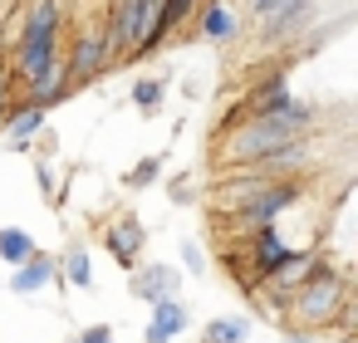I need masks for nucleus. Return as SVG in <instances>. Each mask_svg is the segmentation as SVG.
Listing matches in <instances>:
<instances>
[{"label":"nucleus","instance_id":"obj_1","mask_svg":"<svg viewBox=\"0 0 358 343\" xmlns=\"http://www.w3.org/2000/svg\"><path fill=\"white\" fill-rule=\"evenodd\" d=\"M309 118H314V108H309V103H289L285 113L231 123V133H226V143H221V157H226V162H241V167H245V162H260V157L280 152L285 143L304 138Z\"/></svg>","mask_w":358,"mask_h":343},{"label":"nucleus","instance_id":"obj_2","mask_svg":"<svg viewBox=\"0 0 358 343\" xmlns=\"http://www.w3.org/2000/svg\"><path fill=\"white\" fill-rule=\"evenodd\" d=\"M55 30H59V6H55V0H40V6L30 10V25H25V35H20V54H15V69H20L25 84H30L35 74H45V69L59 59Z\"/></svg>","mask_w":358,"mask_h":343},{"label":"nucleus","instance_id":"obj_3","mask_svg":"<svg viewBox=\"0 0 358 343\" xmlns=\"http://www.w3.org/2000/svg\"><path fill=\"white\" fill-rule=\"evenodd\" d=\"M338 304H343V275H334V270H319L314 265V275L294 289V319H304V323L334 319Z\"/></svg>","mask_w":358,"mask_h":343},{"label":"nucleus","instance_id":"obj_4","mask_svg":"<svg viewBox=\"0 0 358 343\" xmlns=\"http://www.w3.org/2000/svg\"><path fill=\"white\" fill-rule=\"evenodd\" d=\"M294 196H299V187L294 182H270L265 191H255L241 211H236V226L241 231H260V226H275L289 206H294Z\"/></svg>","mask_w":358,"mask_h":343},{"label":"nucleus","instance_id":"obj_5","mask_svg":"<svg viewBox=\"0 0 358 343\" xmlns=\"http://www.w3.org/2000/svg\"><path fill=\"white\" fill-rule=\"evenodd\" d=\"M289 260V240L275 231V226H260V231H250V270H255V279L265 284L280 265Z\"/></svg>","mask_w":358,"mask_h":343},{"label":"nucleus","instance_id":"obj_6","mask_svg":"<svg viewBox=\"0 0 358 343\" xmlns=\"http://www.w3.org/2000/svg\"><path fill=\"white\" fill-rule=\"evenodd\" d=\"M103 64H108L103 35H79V40H74V54H69V64H64V79H69V84H89Z\"/></svg>","mask_w":358,"mask_h":343},{"label":"nucleus","instance_id":"obj_7","mask_svg":"<svg viewBox=\"0 0 358 343\" xmlns=\"http://www.w3.org/2000/svg\"><path fill=\"white\" fill-rule=\"evenodd\" d=\"M103 45H108V59L113 54H133V45H138V0H118V6H113Z\"/></svg>","mask_w":358,"mask_h":343},{"label":"nucleus","instance_id":"obj_8","mask_svg":"<svg viewBox=\"0 0 358 343\" xmlns=\"http://www.w3.org/2000/svg\"><path fill=\"white\" fill-rule=\"evenodd\" d=\"M177 289H182V275H177L172 265H148V270L133 279V294L148 299V304H157V299H177Z\"/></svg>","mask_w":358,"mask_h":343},{"label":"nucleus","instance_id":"obj_9","mask_svg":"<svg viewBox=\"0 0 358 343\" xmlns=\"http://www.w3.org/2000/svg\"><path fill=\"white\" fill-rule=\"evenodd\" d=\"M294 98H289V84L275 74V79H265L250 98H245V118H270V113H285Z\"/></svg>","mask_w":358,"mask_h":343},{"label":"nucleus","instance_id":"obj_10","mask_svg":"<svg viewBox=\"0 0 358 343\" xmlns=\"http://www.w3.org/2000/svg\"><path fill=\"white\" fill-rule=\"evenodd\" d=\"M108 250H113L118 265H138V255H143V226L133 216H118L108 226Z\"/></svg>","mask_w":358,"mask_h":343},{"label":"nucleus","instance_id":"obj_11","mask_svg":"<svg viewBox=\"0 0 358 343\" xmlns=\"http://www.w3.org/2000/svg\"><path fill=\"white\" fill-rule=\"evenodd\" d=\"M187 328V309L177 299H157L152 304V323H148V343H172Z\"/></svg>","mask_w":358,"mask_h":343},{"label":"nucleus","instance_id":"obj_12","mask_svg":"<svg viewBox=\"0 0 358 343\" xmlns=\"http://www.w3.org/2000/svg\"><path fill=\"white\" fill-rule=\"evenodd\" d=\"M314 265H319V255H314V250H289V260H285L265 284H270V289H299V284L314 275Z\"/></svg>","mask_w":358,"mask_h":343},{"label":"nucleus","instance_id":"obj_13","mask_svg":"<svg viewBox=\"0 0 358 343\" xmlns=\"http://www.w3.org/2000/svg\"><path fill=\"white\" fill-rule=\"evenodd\" d=\"M50 279H55V260L35 250V255H30V260H25L20 270H15V279H10V289H15V294H40V289H45Z\"/></svg>","mask_w":358,"mask_h":343},{"label":"nucleus","instance_id":"obj_14","mask_svg":"<svg viewBox=\"0 0 358 343\" xmlns=\"http://www.w3.org/2000/svg\"><path fill=\"white\" fill-rule=\"evenodd\" d=\"M64 89H69V79H64V64L55 59L45 74H35V79H30V103H35V108H50V103H59V98H64Z\"/></svg>","mask_w":358,"mask_h":343},{"label":"nucleus","instance_id":"obj_15","mask_svg":"<svg viewBox=\"0 0 358 343\" xmlns=\"http://www.w3.org/2000/svg\"><path fill=\"white\" fill-rule=\"evenodd\" d=\"M201 35H206V40H231V35H241L236 15L226 10V0H216V6L201 10Z\"/></svg>","mask_w":358,"mask_h":343},{"label":"nucleus","instance_id":"obj_16","mask_svg":"<svg viewBox=\"0 0 358 343\" xmlns=\"http://www.w3.org/2000/svg\"><path fill=\"white\" fill-rule=\"evenodd\" d=\"M30 255H35L30 231H20V226H6V231H0V260H6V265H25Z\"/></svg>","mask_w":358,"mask_h":343},{"label":"nucleus","instance_id":"obj_17","mask_svg":"<svg viewBox=\"0 0 358 343\" xmlns=\"http://www.w3.org/2000/svg\"><path fill=\"white\" fill-rule=\"evenodd\" d=\"M245 333H250V319H245V314H231V319L206 323L201 343H245Z\"/></svg>","mask_w":358,"mask_h":343},{"label":"nucleus","instance_id":"obj_18","mask_svg":"<svg viewBox=\"0 0 358 343\" xmlns=\"http://www.w3.org/2000/svg\"><path fill=\"white\" fill-rule=\"evenodd\" d=\"M64 279H69L74 289H89V284H94V265H89V250H84L79 240L64 250Z\"/></svg>","mask_w":358,"mask_h":343},{"label":"nucleus","instance_id":"obj_19","mask_svg":"<svg viewBox=\"0 0 358 343\" xmlns=\"http://www.w3.org/2000/svg\"><path fill=\"white\" fill-rule=\"evenodd\" d=\"M40 128H45V108H35V103H30L25 113H15V118H10V147H25Z\"/></svg>","mask_w":358,"mask_h":343},{"label":"nucleus","instance_id":"obj_20","mask_svg":"<svg viewBox=\"0 0 358 343\" xmlns=\"http://www.w3.org/2000/svg\"><path fill=\"white\" fill-rule=\"evenodd\" d=\"M133 103L152 113V108L162 103V79H138V84H133Z\"/></svg>","mask_w":358,"mask_h":343},{"label":"nucleus","instance_id":"obj_21","mask_svg":"<svg viewBox=\"0 0 358 343\" xmlns=\"http://www.w3.org/2000/svg\"><path fill=\"white\" fill-rule=\"evenodd\" d=\"M162 6H167V10H162V25L172 30L177 20H187V15L196 10V0H162Z\"/></svg>","mask_w":358,"mask_h":343},{"label":"nucleus","instance_id":"obj_22","mask_svg":"<svg viewBox=\"0 0 358 343\" xmlns=\"http://www.w3.org/2000/svg\"><path fill=\"white\" fill-rule=\"evenodd\" d=\"M182 260H187V270H192V275L206 265V255H201V245H196V240H182Z\"/></svg>","mask_w":358,"mask_h":343},{"label":"nucleus","instance_id":"obj_23","mask_svg":"<svg viewBox=\"0 0 358 343\" xmlns=\"http://www.w3.org/2000/svg\"><path fill=\"white\" fill-rule=\"evenodd\" d=\"M157 167H162V162H157V157H148V162H143V167H138V172H133L128 182H133V187H148V182L157 177Z\"/></svg>","mask_w":358,"mask_h":343},{"label":"nucleus","instance_id":"obj_24","mask_svg":"<svg viewBox=\"0 0 358 343\" xmlns=\"http://www.w3.org/2000/svg\"><path fill=\"white\" fill-rule=\"evenodd\" d=\"M74 343H113V333H108V328H84Z\"/></svg>","mask_w":358,"mask_h":343},{"label":"nucleus","instance_id":"obj_25","mask_svg":"<svg viewBox=\"0 0 358 343\" xmlns=\"http://www.w3.org/2000/svg\"><path fill=\"white\" fill-rule=\"evenodd\" d=\"M35 177H40V187H45V196H55V172H50V162H40V167H35Z\"/></svg>","mask_w":358,"mask_h":343},{"label":"nucleus","instance_id":"obj_26","mask_svg":"<svg viewBox=\"0 0 358 343\" xmlns=\"http://www.w3.org/2000/svg\"><path fill=\"white\" fill-rule=\"evenodd\" d=\"M6 103H10V69L0 64V113H6Z\"/></svg>","mask_w":358,"mask_h":343},{"label":"nucleus","instance_id":"obj_27","mask_svg":"<svg viewBox=\"0 0 358 343\" xmlns=\"http://www.w3.org/2000/svg\"><path fill=\"white\" fill-rule=\"evenodd\" d=\"M172 196H177V201H187V196H192V182H187V177H182V182H172Z\"/></svg>","mask_w":358,"mask_h":343},{"label":"nucleus","instance_id":"obj_28","mask_svg":"<svg viewBox=\"0 0 358 343\" xmlns=\"http://www.w3.org/2000/svg\"><path fill=\"white\" fill-rule=\"evenodd\" d=\"M260 6H265V0H250V10H260Z\"/></svg>","mask_w":358,"mask_h":343},{"label":"nucleus","instance_id":"obj_29","mask_svg":"<svg viewBox=\"0 0 358 343\" xmlns=\"http://www.w3.org/2000/svg\"><path fill=\"white\" fill-rule=\"evenodd\" d=\"M289 343H309V338H299V333H294V338H289Z\"/></svg>","mask_w":358,"mask_h":343}]
</instances>
